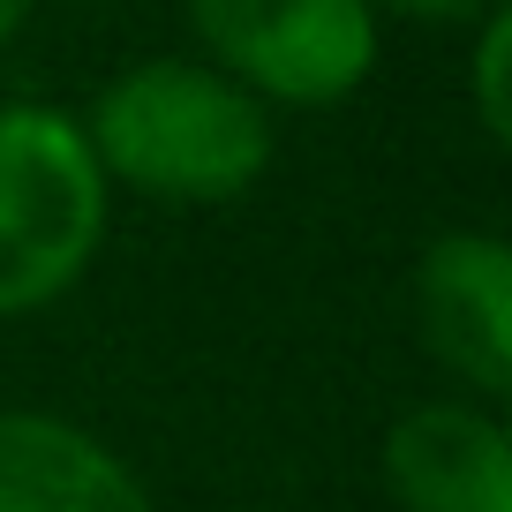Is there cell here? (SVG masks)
Masks as SVG:
<instances>
[{"label":"cell","mask_w":512,"mask_h":512,"mask_svg":"<svg viewBox=\"0 0 512 512\" xmlns=\"http://www.w3.org/2000/svg\"><path fill=\"white\" fill-rule=\"evenodd\" d=\"M106 174L61 106H0V317L38 309L91 264Z\"/></svg>","instance_id":"obj_2"},{"label":"cell","mask_w":512,"mask_h":512,"mask_svg":"<svg viewBox=\"0 0 512 512\" xmlns=\"http://www.w3.org/2000/svg\"><path fill=\"white\" fill-rule=\"evenodd\" d=\"M83 144L106 181L174 204H226L272 166V113L204 61H144L98 91Z\"/></svg>","instance_id":"obj_1"},{"label":"cell","mask_w":512,"mask_h":512,"mask_svg":"<svg viewBox=\"0 0 512 512\" xmlns=\"http://www.w3.org/2000/svg\"><path fill=\"white\" fill-rule=\"evenodd\" d=\"M400 16H430V23H460V16H490L497 0H384Z\"/></svg>","instance_id":"obj_8"},{"label":"cell","mask_w":512,"mask_h":512,"mask_svg":"<svg viewBox=\"0 0 512 512\" xmlns=\"http://www.w3.org/2000/svg\"><path fill=\"white\" fill-rule=\"evenodd\" d=\"M415 309L437 362L475 392H512V249L497 234H437L415 264Z\"/></svg>","instance_id":"obj_4"},{"label":"cell","mask_w":512,"mask_h":512,"mask_svg":"<svg viewBox=\"0 0 512 512\" xmlns=\"http://www.w3.org/2000/svg\"><path fill=\"white\" fill-rule=\"evenodd\" d=\"M505 53H512V16H505V0H497L490 16H482V38H475V106H482V128H490L497 144L512 136V106H505Z\"/></svg>","instance_id":"obj_7"},{"label":"cell","mask_w":512,"mask_h":512,"mask_svg":"<svg viewBox=\"0 0 512 512\" xmlns=\"http://www.w3.org/2000/svg\"><path fill=\"white\" fill-rule=\"evenodd\" d=\"M0 512H159L151 490L61 415H0Z\"/></svg>","instance_id":"obj_6"},{"label":"cell","mask_w":512,"mask_h":512,"mask_svg":"<svg viewBox=\"0 0 512 512\" xmlns=\"http://www.w3.org/2000/svg\"><path fill=\"white\" fill-rule=\"evenodd\" d=\"M384 482L407 512H512V437L482 407L422 400L384 437Z\"/></svg>","instance_id":"obj_5"},{"label":"cell","mask_w":512,"mask_h":512,"mask_svg":"<svg viewBox=\"0 0 512 512\" xmlns=\"http://www.w3.org/2000/svg\"><path fill=\"white\" fill-rule=\"evenodd\" d=\"M31 16V0H0V46H8V38H16V23Z\"/></svg>","instance_id":"obj_9"},{"label":"cell","mask_w":512,"mask_h":512,"mask_svg":"<svg viewBox=\"0 0 512 512\" xmlns=\"http://www.w3.org/2000/svg\"><path fill=\"white\" fill-rule=\"evenodd\" d=\"M189 23L219 53V76L287 106H332L377 61L369 0H189Z\"/></svg>","instance_id":"obj_3"}]
</instances>
